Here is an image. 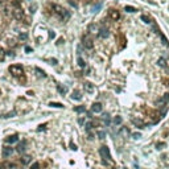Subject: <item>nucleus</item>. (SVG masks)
Instances as JSON below:
<instances>
[{
    "instance_id": "1",
    "label": "nucleus",
    "mask_w": 169,
    "mask_h": 169,
    "mask_svg": "<svg viewBox=\"0 0 169 169\" xmlns=\"http://www.w3.org/2000/svg\"><path fill=\"white\" fill-rule=\"evenodd\" d=\"M8 70L13 77H20L24 74V69H22L21 65H11V66L8 67Z\"/></svg>"
},
{
    "instance_id": "2",
    "label": "nucleus",
    "mask_w": 169,
    "mask_h": 169,
    "mask_svg": "<svg viewBox=\"0 0 169 169\" xmlns=\"http://www.w3.org/2000/svg\"><path fill=\"white\" fill-rule=\"evenodd\" d=\"M99 153H100V156H102L103 162H105V164H107L108 161H111V155H110V149L107 148L106 145L100 147V149H99Z\"/></svg>"
},
{
    "instance_id": "3",
    "label": "nucleus",
    "mask_w": 169,
    "mask_h": 169,
    "mask_svg": "<svg viewBox=\"0 0 169 169\" xmlns=\"http://www.w3.org/2000/svg\"><path fill=\"white\" fill-rule=\"evenodd\" d=\"M52 8H53V11L56 12V13L58 16H61V17H65V19H69V13H67V11L65 8H62L61 5H58V4H53L52 5Z\"/></svg>"
},
{
    "instance_id": "4",
    "label": "nucleus",
    "mask_w": 169,
    "mask_h": 169,
    "mask_svg": "<svg viewBox=\"0 0 169 169\" xmlns=\"http://www.w3.org/2000/svg\"><path fill=\"white\" fill-rule=\"evenodd\" d=\"M108 17L111 19L112 21H118L120 19V12L118 11V9H115V8L108 9Z\"/></svg>"
},
{
    "instance_id": "5",
    "label": "nucleus",
    "mask_w": 169,
    "mask_h": 169,
    "mask_svg": "<svg viewBox=\"0 0 169 169\" xmlns=\"http://www.w3.org/2000/svg\"><path fill=\"white\" fill-rule=\"evenodd\" d=\"M82 44H83V46L86 48V49H93L94 48V42H93V40L89 37V36H83L82 37Z\"/></svg>"
},
{
    "instance_id": "6",
    "label": "nucleus",
    "mask_w": 169,
    "mask_h": 169,
    "mask_svg": "<svg viewBox=\"0 0 169 169\" xmlns=\"http://www.w3.org/2000/svg\"><path fill=\"white\" fill-rule=\"evenodd\" d=\"M12 15H13V17L16 20H21V19H24V11H22V8L20 7H16L13 9V12H12Z\"/></svg>"
},
{
    "instance_id": "7",
    "label": "nucleus",
    "mask_w": 169,
    "mask_h": 169,
    "mask_svg": "<svg viewBox=\"0 0 169 169\" xmlns=\"http://www.w3.org/2000/svg\"><path fill=\"white\" fill-rule=\"evenodd\" d=\"M102 110H103L102 103H94V105L91 106V111H93V112H95V114L102 112Z\"/></svg>"
},
{
    "instance_id": "8",
    "label": "nucleus",
    "mask_w": 169,
    "mask_h": 169,
    "mask_svg": "<svg viewBox=\"0 0 169 169\" xmlns=\"http://www.w3.org/2000/svg\"><path fill=\"white\" fill-rule=\"evenodd\" d=\"M12 153H13V148L12 147H4L3 148V156H4V157H9Z\"/></svg>"
},
{
    "instance_id": "9",
    "label": "nucleus",
    "mask_w": 169,
    "mask_h": 169,
    "mask_svg": "<svg viewBox=\"0 0 169 169\" xmlns=\"http://www.w3.org/2000/svg\"><path fill=\"white\" fill-rule=\"evenodd\" d=\"M83 87H84V91H87L89 94H91L94 91V84L90 83V82H86V83L83 84Z\"/></svg>"
},
{
    "instance_id": "10",
    "label": "nucleus",
    "mask_w": 169,
    "mask_h": 169,
    "mask_svg": "<svg viewBox=\"0 0 169 169\" xmlns=\"http://www.w3.org/2000/svg\"><path fill=\"white\" fill-rule=\"evenodd\" d=\"M71 99L81 100V99H82V95H81V93L78 91V90H74V91H73V94H71Z\"/></svg>"
},
{
    "instance_id": "11",
    "label": "nucleus",
    "mask_w": 169,
    "mask_h": 169,
    "mask_svg": "<svg viewBox=\"0 0 169 169\" xmlns=\"http://www.w3.org/2000/svg\"><path fill=\"white\" fill-rule=\"evenodd\" d=\"M99 36H100L102 38L108 37V29H107V28H102V29L99 31Z\"/></svg>"
},
{
    "instance_id": "12",
    "label": "nucleus",
    "mask_w": 169,
    "mask_h": 169,
    "mask_svg": "<svg viewBox=\"0 0 169 169\" xmlns=\"http://www.w3.org/2000/svg\"><path fill=\"white\" fill-rule=\"evenodd\" d=\"M17 140H19L17 136H16V135H12V136H9V137H7V140H5V141L9 143V144H12V143H16Z\"/></svg>"
},
{
    "instance_id": "13",
    "label": "nucleus",
    "mask_w": 169,
    "mask_h": 169,
    "mask_svg": "<svg viewBox=\"0 0 169 169\" xmlns=\"http://www.w3.org/2000/svg\"><path fill=\"white\" fill-rule=\"evenodd\" d=\"M49 106L50 107H54V108H62V107H63L62 103H57V102H50Z\"/></svg>"
},
{
    "instance_id": "14",
    "label": "nucleus",
    "mask_w": 169,
    "mask_h": 169,
    "mask_svg": "<svg viewBox=\"0 0 169 169\" xmlns=\"http://www.w3.org/2000/svg\"><path fill=\"white\" fill-rule=\"evenodd\" d=\"M126 11L129 12V13H134V12H136V8L135 7H131V5H126Z\"/></svg>"
},
{
    "instance_id": "15",
    "label": "nucleus",
    "mask_w": 169,
    "mask_h": 169,
    "mask_svg": "<svg viewBox=\"0 0 169 169\" xmlns=\"http://www.w3.org/2000/svg\"><path fill=\"white\" fill-rule=\"evenodd\" d=\"M78 65H79V66L81 67H86V62H84V61L82 60V58H81V57H78Z\"/></svg>"
},
{
    "instance_id": "16",
    "label": "nucleus",
    "mask_w": 169,
    "mask_h": 169,
    "mask_svg": "<svg viewBox=\"0 0 169 169\" xmlns=\"http://www.w3.org/2000/svg\"><path fill=\"white\" fill-rule=\"evenodd\" d=\"M24 149H25V144H24V143L17 145V152H20V153H21V152H24Z\"/></svg>"
},
{
    "instance_id": "17",
    "label": "nucleus",
    "mask_w": 169,
    "mask_h": 169,
    "mask_svg": "<svg viewBox=\"0 0 169 169\" xmlns=\"http://www.w3.org/2000/svg\"><path fill=\"white\" fill-rule=\"evenodd\" d=\"M31 169H40V162H33V164L31 165Z\"/></svg>"
},
{
    "instance_id": "18",
    "label": "nucleus",
    "mask_w": 169,
    "mask_h": 169,
    "mask_svg": "<svg viewBox=\"0 0 169 169\" xmlns=\"http://www.w3.org/2000/svg\"><path fill=\"white\" fill-rule=\"evenodd\" d=\"M132 123H134V124H137V126L143 127V122H141V120H139V119H132Z\"/></svg>"
},
{
    "instance_id": "19",
    "label": "nucleus",
    "mask_w": 169,
    "mask_h": 169,
    "mask_svg": "<svg viewBox=\"0 0 169 169\" xmlns=\"http://www.w3.org/2000/svg\"><path fill=\"white\" fill-rule=\"evenodd\" d=\"M84 106H79V107H75V112H84Z\"/></svg>"
},
{
    "instance_id": "20",
    "label": "nucleus",
    "mask_w": 169,
    "mask_h": 169,
    "mask_svg": "<svg viewBox=\"0 0 169 169\" xmlns=\"http://www.w3.org/2000/svg\"><path fill=\"white\" fill-rule=\"evenodd\" d=\"M114 123H115V124H120V123H122V118H120V116H115V118H114Z\"/></svg>"
},
{
    "instance_id": "21",
    "label": "nucleus",
    "mask_w": 169,
    "mask_h": 169,
    "mask_svg": "<svg viewBox=\"0 0 169 169\" xmlns=\"http://www.w3.org/2000/svg\"><path fill=\"white\" fill-rule=\"evenodd\" d=\"M103 120L106 122V124H110V116H108V114H105V115H103Z\"/></svg>"
},
{
    "instance_id": "22",
    "label": "nucleus",
    "mask_w": 169,
    "mask_h": 169,
    "mask_svg": "<svg viewBox=\"0 0 169 169\" xmlns=\"http://www.w3.org/2000/svg\"><path fill=\"white\" fill-rule=\"evenodd\" d=\"M4 56H5L4 49H3V48H0V61H3V60H4Z\"/></svg>"
},
{
    "instance_id": "23",
    "label": "nucleus",
    "mask_w": 169,
    "mask_h": 169,
    "mask_svg": "<svg viewBox=\"0 0 169 169\" xmlns=\"http://www.w3.org/2000/svg\"><path fill=\"white\" fill-rule=\"evenodd\" d=\"M8 45H9V46H15V45H16V41L13 40V38H9V40H8Z\"/></svg>"
},
{
    "instance_id": "24",
    "label": "nucleus",
    "mask_w": 169,
    "mask_h": 169,
    "mask_svg": "<svg viewBox=\"0 0 169 169\" xmlns=\"http://www.w3.org/2000/svg\"><path fill=\"white\" fill-rule=\"evenodd\" d=\"M36 71L38 73V75H40V77H45V73H44V71H41L38 67H36Z\"/></svg>"
},
{
    "instance_id": "25",
    "label": "nucleus",
    "mask_w": 169,
    "mask_h": 169,
    "mask_svg": "<svg viewBox=\"0 0 169 169\" xmlns=\"http://www.w3.org/2000/svg\"><path fill=\"white\" fill-rule=\"evenodd\" d=\"M58 90H60V93H61V94H65V93L67 91L66 87H61V86H58Z\"/></svg>"
},
{
    "instance_id": "26",
    "label": "nucleus",
    "mask_w": 169,
    "mask_h": 169,
    "mask_svg": "<svg viewBox=\"0 0 169 169\" xmlns=\"http://www.w3.org/2000/svg\"><path fill=\"white\" fill-rule=\"evenodd\" d=\"M141 20L144 21V22H147V24H149V22H151V20H149L147 16H141Z\"/></svg>"
},
{
    "instance_id": "27",
    "label": "nucleus",
    "mask_w": 169,
    "mask_h": 169,
    "mask_svg": "<svg viewBox=\"0 0 169 169\" xmlns=\"http://www.w3.org/2000/svg\"><path fill=\"white\" fill-rule=\"evenodd\" d=\"M98 136H99V139H105L106 134H105L103 131H99V132H98Z\"/></svg>"
},
{
    "instance_id": "28",
    "label": "nucleus",
    "mask_w": 169,
    "mask_h": 169,
    "mask_svg": "<svg viewBox=\"0 0 169 169\" xmlns=\"http://www.w3.org/2000/svg\"><path fill=\"white\" fill-rule=\"evenodd\" d=\"M93 128V123H87L86 124V131H90Z\"/></svg>"
},
{
    "instance_id": "29",
    "label": "nucleus",
    "mask_w": 169,
    "mask_h": 169,
    "mask_svg": "<svg viewBox=\"0 0 169 169\" xmlns=\"http://www.w3.org/2000/svg\"><path fill=\"white\" fill-rule=\"evenodd\" d=\"M29 160H31V157H29V156H25V157L22 158V162H24V164H27V162H29Z\"/></svg>"
},
{
    "instance_id": "30",
    "label": "nucleus",
    "mask_w": 169,
    "mask_h": 169,
    "mask_svg": "<svg viewBox=\"0 0 169 169\" xmlns=\"http://www.w3.org/2000/svg\"><path fill=\"white\" fill-rule=\"evenodd\" d=\"M158 65H160V66H165V60L160 58V60H158Z\"/></svg>"
},
{
    "instance_id": "31",
    "label": "nucleus",
    "mask_w": 169,
    "mask_h": 169,
    "mask_svg": "<svg viewBox=\"0 0 169 169\" xmlns=\"http://www.w3.org/2000/svg\"><path fill=\"white\" fill-rule=\"evenodd\" d=\"M78 123H79L81 126H83L84 124V118H79V119H78Z\"/></svg>"
},
{
    "instance_id": "32",
    "label": "nucleus",
    "mask_w": 169,
    "mask_h": 169,
    "mask_svg": "<svg viewBox=\"0 0 169 169\" xmlns=\"http://www.w3.org/2000/svg\"><path fill=\"white\" fill-rule=\"evenodd\" d=\"M132 136H134V139H140V137H141V135H140V134H137V132H136V134H134Z\"/></svg>"
},
{
    "instance_id": "33",
    "label": "nucleus",
    "mask_w": 169,
    "mask_h": 169,
    "mask_svg": "<svg viewBox=\"0 0 169 169\" xmlns=\"http://www.w3.org/2000/svg\"><path fill=\"white\" fill-rule=\"evenodd\" d=\"M69 3L71 5H73V7H77V4H75V1H73V0H69Z\"/></svg>"
},
{
    "instance_id": "34",
    "label": "nucleus",
    "mask_w": 169,
    "mask_h": 169,
    "mask_svg": "<svg viewBox=\"0 0 169 169\" xmlns=\"http://www.w3.org/2000/svg\"><path fill=\"white\" fill-rule=\"evenodd\" d=\"M71 149H74V151L77 149V145H75V144H73V143H71Z\"/></svg>"
},
{
    "instance_id": "35",
    "label": "nucleus",
    "mask_w": 169,
    "mask_h": 169,
    "mask_svg": "<svg viewBox=\"0 0 169 169\" xmlns=\"http://www.w3.org/2000/svg\"><path fill=\"white\" fill-rule=\"evenodd\" d=\"M49 34H50V37H54V36H56V34H54V32H52V31H50Z\"/></svg>"
},
{
    "instance_id": "36",
    "label": "nucleus",
    "mask_w": 169,
    "mask_h": 169,
    "mask_svg": "<svg viewBox=\"0 0 169 169\" xmlns=\"http://www.w3.org/2000/svg\"><path fill=\"white\" fill-rule=\"evenodd\" d=\"M20 38H27V34H20Z\"/></svg>"
},
{
    "instance_id": "37",
    "label": "nucleus",
    "mask_w": 169,
    "mask_h": 169,
    "mask_svg": "<svg viewBox=\"0 0 169 169\" xmlns=\"http://www.w3.org/2000/svg\"><path fill=\"white\" fill-rule=\"evenodd\" d=\"M32 49H31V48H29V46H27V48H25V52H31Z\"/></svg>"
},
{
    "instance_id": "38",
    "label": "nucleus",
    "mask_w": 169,
    "mask_h": 169,
    "mask_svg": "<svg viewBox=\"0 0 169 169\" xmlns=\"http://www.w3.org/2000/svg\"><path fill=\"white\" fill-rule=\"evenodd\" d=\"M4 1H7V0H0V3H4Z\"/></svg>"
}]
</instances>
